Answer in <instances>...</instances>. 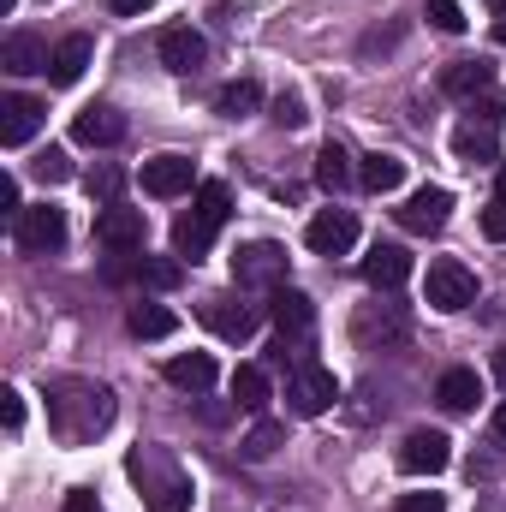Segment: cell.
Returning a JSON list of instances; mask_svg holds the SVG:
<instances>
[{"label":"cell","instance_id":"obj_1","mask_svg":"<svg viewBox=\"0 0 506 512\" xmlns=\"http://www.w3.org/2000/svg\"><path fill=\"white\" fill-rule=\"evenodd\" d=\"M108 423H114V387L90 382V376H60V382H48V429H54L66 447L96 441Z\"/></svg>","mask_w":506,"mask_h":512},{"label":"cell","instance_id":"obj_2","mask_svg":"<svg viewBox=\"0 0 506 512\" xmlns=\"http://www.w3.org/2000/svg\"><path fill=\"white\" fill-rule=\"evenodd\" d=\"M126 471H131V483H137V495H143L149 512H191V501H197V495H191V477L179 471V459H173L167 447H155V441L131 447Z\"/></svg>","mask_w":506,"mask_h":512},{"label":"cell","instance_id":"obj_3","mask_svg":"<svg viewBox=\"0 0 506 512\" xmlns=\"http://www.w3.org/2000/svg\"><path fill=\"white\" fill-rule=\"evenodd\" d=\"M227 215H233V191L221 179H203L197 185V203L173 221V256L179 262H203L209 245H215V233L227 227Z\"/></svg>","mask_w":506,"mask_h":512},{"label":"cell","instance_id":"obj_4","mask_svg":"<svg viewBox=\"0 0 506 512\" xmlns=\"http://www.w3.org/2000/svg\"><path fill=\"white\" fill-rule=\"evenodd\" d=\"M268 322H274V346H268V358L274 364H310V340H316V304L304 298V292H292V286H280L274 298H268Z\"/></svg>","mask_w":506,"mask_h":512},{"label":"cell","instance_id":"obj_5","mask_svg":"<svg viewBox=\"0 0 506 512\" xmlns=\"http://www.w3.org/2000/svg\"><path fill=\"white\" fill-rule=\"evenodd\" d=\"M286 268H292V256H286V245H274V239H256V245H245V251L233 256L239 292H280L286 286Z\"/></svg>","mask_w":506,"mask_h":512},{"label":"cell","instance_id":"obj_6","mask_svg":"<svg viewBox=\"0 0 506 512\" xmlns=\"http://www.w3.org/2000/svg\"><path fill=\"white\" fill-rule=\"evenodd\" d=\"M340 399V382H334V370L328 364H298V370H286V411L292 417H322L328 405Z\"/></svg>","mask_w":506,"mask_h":512},{"label":"cell","instance_id":"obj_7","mask_svg":"<svg viewBox=\"0 0 506 512\" xmlns=\"http://www.w3.org/2000/svg\"><path fill=\"white\" fill-rule=\"evenodd\" d=\"M423 298L435 304V310H471L477 304V274L459 262V256H441V262H429V274H423Z\"/></svg>","mask_w":506,"mask_h":512},{"label":"cell","instance_id":"obj_8","mask_svg":"<svg viewBox=\"0 0 506 512\" xmlns=\"http://www.w3.org/2000/svg\"><path fill=\"white\" fill-rule=\"evenodd\" d=\"M12 245L24 256H48L66 245V215L60 209H48V203H36V209H24L18 221H12Z\"/></svg>","mask_w":506,"mask_h":512},{"label":"cell","instance_id":"obj_9","mask_svg":"<svg viewBox=\"0 0 506 512\" xmlns=\"http://www.w3.org/2000/svg\"><path fill=\"white\" fill-rule=\"evenodd\" d=\"M453 465V441L441 435V429H411L405 441H399V471L405 477H435V471H447Z\"/></svg>","mask_w":506,"mask_h":512},{"label":"cell","instance_id":"obj_10","mask_svg":"<svg viewBox=\"0 0 506 512\" xmlns=\"http://www.w3.org/2000/svg\"><path fill=\"white\" fill-rule=\"evenodd\" d=\"M304 245L316 256H346L358 245V215H352V209H322V215H310Z\"/></svg>","mask_w":506,"mask_h":512},{"label":"cell","instance_id":"obj_11","mask_svg":"<svg viewBox=\"0 0 506 512\" xmlns=\"http://www.w3.org/2000/svg\"><path fill=\"white\" fill-rule=\"evenodd\" d=\"M96 245L114 256L126 251H143V209H126V203H108L96 215Z\"/></svg>","mask_w":506,"mask_h":512},{"label":"cell","instance_id":"obj_12","mask_svg":"<svg viewBox=\"0 0 506 512\" xmlns=\"http://www.w3.org/2000/svg\"><path fill=\"white\" fill-rule=\"evenodd\" d=\"M447 215H453V191L423 185V191H411V197H405L399 227H405V233H441V227H447Z\"/></svg>","mask_w":506,"mask_h":512},{"label":"cell","instance_id":"obj_13","mask_svg":"<svg viewBox=\"0 0 506 512\" xmlns=\"http://www.w3.org/2000/svg\"><path fill=\"white\" fill-rule=\"evenodd\" d=\"M42 120H48V108H42L36 96H18V90L0 96V143H6V149H24V143L42 131Z\"/></svg>","mask_w":506,"mask_h":512},{"label":"cell","instance_id":"obj_14","mask_svg":"<svg viewBox=\"0 0 506 512\" xmlns=\"http://www.w3.org/2000/svg\"><path fill=\"white\" fill-rule=\"evenodd\" d=\"M197 316H203L221 340H251V334H256V310H251V304H239L233 292L203 298V304H197Z\"/></svg>","mask_w":506,"mask_h":512},{"label":"cell","instance_id":"obj_15","mask_svg":"<svg viewBox=\"0 0 506 512\" xmlns=\"http://www.w3.org/2000/svg\"><path fill=\"white\" fill-rule=\"evenodd\" d=\"M155 48H161V66H167V72H179V78H191V72L209 60V42H203L191 24H167Z\"/></svg>","mask_w":506,"mask_h":512},{"label":"cell","instance_id":"obj_16","mask_svg":"<svg viewBox=\"0 0 506 512\" xmlns=\"http://www.w3.org/2000/svg\"><path fill=\"white\" fill-rule=\"evenodd\" d=\"M197 185V167H191V155H155V161H143V191L149 197H185Z\"/></svg>","mask_w":506,"mask_h":512},{"label":"cell","instance_id":"obj_17","mask_svg":"<svg viewBox=\"0 0 506 512\" xmlns=\"http://www.w3.org/2000/svg\"><path fill=\"white\" fill-rule=\"evenodd\" d=\"M405 334H411V322H405V310H393V304H387V310H381V304H364V310L352 316V340L370 346V352H376V340L381 346H399Z\"/></svg>","mask_w":506,"mask_h":512},{"label":"cell","instance_id":"obj_18","mask_svg":"<svg viewBox=\"0 0 506 512\" xmlns=\"http://www.w3.org/2000/svg\"><path fill=\"white\" fill-rule=\"evenodd\" d=\"M72 137H78V143H90V149H114V143L126 137V114L96 102V108H84V114L72 120Z\"/></svg>","mask_w":506,"mask_h":512},{"label":"cell","instance_id":"obj_19","mask_svg":"<svg viewBox=\"0 0 506 512\" xmlns=\"http://www.w3.org/2000/svg\"><path fill=\"white\" fill-rule=\"evenodd\" d=\"M48 60H54V54H48V42H42L36 30H12L6 48H0V66L18 72V78H24V72H48Z\"/></svg>","mask_w":506,"mask_h":512},{"label":"cell","instance_id":"obj_20","mask_svg":"<svg viewBox=\"0 0 506 512\" xmlns=\"http://www.w3.org/2000/svg\"><path fill=\"white\" fill-rule=\"evenodd\" d=\"M453 149H459V161H501V120H465V126L453 131Z\"/></svg>","mask_w":506,"mask_h":512},{"label":"cell","instance_id":"obj_21","mask_svg":"<svg viewBox=\"0 0 506 512\" xmlns=\"http://www.w3.org/2000/svg\"><path fill=\"white\" fill-rule=\"evenodd\" d=\"M364 280H370L376 292H399V286L411 280V256L399 251V245H376V251L364 256Z\"/></svg>","mask_w":506,"mask_h":512},{"label":"cell","instance_id":"obj_22","mask_svg":"<svg viewBox=\"0 0 506 512\" xmlns=\"http://www.w3.org/2000/svg\"><path fill=\"white\" fill-rule=\"evenodd\" d=\"M161 376L179 387V393H209L221 370H215V358H209V352H185V358H167V370H161Z\"/></svg>","mask_w":506,"mask_h":512},{"label":"cell","instance_id":"obj_23","mask_svg":"<svg viewBox=\"0 0 506 512\" xmlns=\"http://www.w3.org/2000/svg\"><path fill=\"white\" fill-rule=\"evenodd\" d=\"M489 84H495V66H489V60H453V66L441 72V90H447V96H459V102L483 96Z\"/></svg>","mask_w":506,"mask_h":512},{"label":"cell","instance_id":"obj_24","mask_svg":"<svg viewBox=\"0 0 506 512\" xmlns=\"http://www.w3.org/2000/svg\"><path fill=\"white\" fill-rule=\"evenodd\" d=\"M268 399H274L268 370H262V364H239V370H233V405H239V411H251V417H262V411H268Z\"/></svg>","mask_w":506,"mask_h":512},{"label":"cell","instance_id":"obj_25","mask_svg":"<svg viewBox=\"0 0 506 512\" xmlns=\"http://www.w3.org/2000/svg\"><path fill=\"white\" fill-rule=\"evenodd\" d=\"M90 54H96L90 36H66V42L54 48V60H48V78H54V84H78L84 66H90Z\"/></svg>","mask_w":506,"mask_h":512},{"label":"cell","instance_id":"obj_26","mask_svg":"<svg viewBox=\"0 0 506 512\" xmlns=\"http://www.w3.org/2000/svg\"><path fill=\"white\" fill-rule=\"evenodd\" d=\"M358 185L364 191H376V197H387V191H399L405 185V161L399 155H364V167H358Z\"/></svg>","mask_w":506,"mask_h":512},{"label":"cell","instance_id":"obj_27","mask_svg":"<svg viewBox=\"0 0 506 512\" xmlns=\"http://www.w3.org/2000/svg\"><path fill=\"white\" fill-rule=\"evenodd\" d=\"M435 399H441L447 411H477V399H483L477 370H447V376L435 382Z\"/></svg>","mask_w":506,"mask_h":512},{"label":"cell","instance_id":"obj_28","mask_svg":"<svg viewBox=\"0 0 506 512\" xmlns=\"http://www.w3.org/2000/svg\"><path fill=\"white\" fill-rule=\"evenodd\" d=\"M352 179H358V173H352V155H346L340 143H322V155H316V185H322L328 197H340Z\"/></svg>","mask_w":506,"mask_h":512},{"label":"cell","instance_id":"obj_29","mask_svg":"<svg viewBox=\"0 0 506 512\" xmlns=\"http://www.w3.org/2000/svg\"><path fill=\"white\" fill-rule=\"evenodd\" d=\"M256 108H262V84L256 78H233V84L215 90V114H227V120H245Z\"/></svg>","mask_w":506,"mask_h":512},{"label":"cell","instance_id":"obj_30","mask_svg":"<svg viewBox=\"0 0 506 512\" xmlns=\"http://www.w3.org/2000/svg\"><path fill=\"white\" fill-rule=\"evenodd\" d=\"M126 328H131V334H137V340H167V334L179 328V316L143 298V304H131V310H126Z\"/></svg>","mask_w":506,"mask_h":512},{"label":"cell","instance_id":"obj_31","mask_svg":"<svg viewBox=\"0 0 506 512\" xmlns=\"http://www.w3.org/2000/svg\"><path fill=\"white\" fill-rule=\"evenodd\" d=\"M185 280V262L179 256H137V286H149V292H173Z\"/></svg>","mask_w":506,"mask_h":512},{"label":"cell","instance_id":"obj_32","mask_svg":"<svg viewBox=\"0 0 506 512\" xmlns=\"http://www.w3.org/2000/svg\"><path fill=\"white\" fill-rule=\"evenodd\" d=\"M280 441H286V429H280V423H268V417H262V423H256L251 435H245V459H268V453H274V447H280Z\"/></svg>","mask_w":506,"mask_h":512},{"label":"cell","instance_id":"obj_33","mask_svg":"<svg viewBox=\"0 0 506 512\" xmlns=\"http://www.w3.org/2000/svg\"><path fill=\"white\" fill-rule=\"evenodd\" d=\"M36 179H48V185H66V179H72V161H66V149H42V155H36Z\"/></svg>","mask_w":506,"mask_h":512},{"label":"cell","instance_id":"obj_34","mask_svg":"<svg viewBox=\"0 0 506 512\" xmlns=\"http://www.w3.org/2000/svg\"><path fill=\"white\" fill-rule=\"evenodd\" d=\"M120 185H126V173H120V167H96V173H90V197H102V209H108V203H120Z\"/></svg>","mask_w":506,"mask_h":512},{"label":"cell","instance_id":"obj_35","mask_svg":"<svg viewBox=\"0 0 506 512\" xmlns=\"http://www.w3.org/2000/svg\"><path fill=\"white\" fill-rule=\"evenodd\" d=\"M423 6H429V24H435V30H447V36H459V30H465L459 0H423Z\"/></svg>","mask_w":506,"mask_h":512},{"label":"cell","instance_id":"obj_36","mask_svg":"<svg viewBox=\"0 0 506 512\" xmlns=\"http://www.w3.org/2000/svg\"><path fill=\"white\" fill-rule=\"evenodd\" d=\"M0 417H6V429H12V435L24 429V393H18V387H6V393H0Z\"/></svg>","mask_w":506,"mask_h":512},{"label":"cell","instance_id":"obj_37","mask_svg":"<svg viewBox=\"0 0 506 512\" xmlns=\"http://www.w3.org/2000/svg\"><path fill=\"white\" fill-rule=\"evenodd\" d=\"M0 215H6V221H18V215H24V197H18V179H12V173L0 179Z\"/></svg>","mask_w":506,"mask_h":512},{"label":"cell","instance_id":"obj_38","mask_svg":"<svg viewBox=\"0 0 506 512\" xmlns=\"http://www.w3.org/2000/svg\"><path fill=\"white\" fill-rule=\"evenodd\" d=\"M274 126H286V131L304 126V108H298V96H280V102H274Z\"/></svg>","mask_w":506,"mask_h":512},{"label":"cell","instance_id":"obj_39","mask_svg":"<svg viewBox=\"0 0 506 512\" xmlns=\"http://www.w3.org/2000/svg\"><path fill=\"white\" fill-rule=\"evenodd\" d=\"M393 512H447V501H441V495H399Z\"/></svg>","mask_w":506,"mask_h":512},{"label":"cell","instance_id":"obj_40","mask_svg":"<svg viewBox=\"0 0 506 512\" xmlns=\"http://www.w3.org/2000/svg\"><path fill=\"white\" fill-rule=\"evenodd\" d=\"M483 233H489V239H506V203H501V197L483 209Z\"/></svg>","mask_w":506,"mask_h":512},{"label":"cell","instance_id":"obj_41","mask_svg":"<svg viewBox=\"0 0 506 512\" xmlns=\"http://www.w3.org/2000/svg\"><path fill=\"white\" fill-rule=\"evenodd\" d=\"M60 512H102V501H96L90 489H72V495H66V507H60Z\"/></svg>","mask_w":506,"mask_h":512},{"label":"cell","instance_id":"obj_42","mask_svg":"<svg viewBox=\"0 0 506 512\" xmlns=\"http://www.w3.org/2000/svg\"><path fill=\"white\" fill-rule=\"evenodd\" d=\"M155 0H108V12H120V18H137V12H149Z\"/></svg>","mask_w":506,"mask_h":512},{"label":"cell","instance_id":"obj_43","mask_svg":"<svg viewBox=\"0 0 506 512\" xmlns=\"http://www.w3.org/2000/svg\"><path fill=\"white\" fill-rule=\"evenodd\" d=\"M495 6V42H506V0H489Z\"/></svg>","mask_w":506,"mask_h":512},{"label":"cell","instance_id":"obj_44","mask_svg":"<svg viewBox=\"0 0 506 512\" xmlns=\"http://www.w3.org/2000/svg\"><path fill=\"white\" fill-rule=\"evenodd\" d=\"M495 382L506 387V346H501V352H495Z\"/></svg>","mask_w":506,"mask_h":512},{"label":"cell","instance_id":"obj_45","mask_svg":"<svg viewBox=\"0 0 506 512\" xmlns=\"http://www.w3.org/2000/svg\"><path fill=\"white\" fill-rule=\"evenodd\" d=\"M495 435L506 441V399H501V411H495Z\"/></svg>","mask_w":506,"mask_h":512},{"label":"cell","instance_id":"obj_46","mask_svg":"<svg viewBox=\"0 0 506 512\" xmlns=\"http://www.w3.org/2000/svg\"><path fill=\"white\" fill-rule=\"evenodd\" d=\"M495 197H501V203H506V161H501V185H495Z\"/></svg>","mask_w":506,"mask_h":512}]
</instances>
